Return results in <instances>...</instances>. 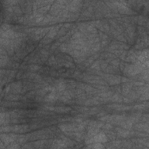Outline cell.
Here are the masks:
<instances>
[{"label":"cell","mask_w":149,"mask_h":149,"mask_svg":"<svg viewBox=\"0 0 149 149\" xmlns=\"http://www.w3.org/2000/svg\"><path fill=\"white\" fill-rule=\"evenodd\" d=\"M94 141L97 143H101V142H107V137L104 135V134L101 133L97 135L95 137H94Z\"/></svg>","instance_id":"obj_1"}]
</instances>
